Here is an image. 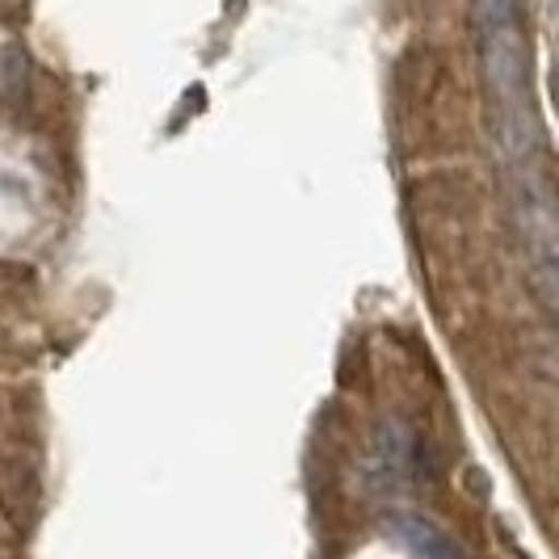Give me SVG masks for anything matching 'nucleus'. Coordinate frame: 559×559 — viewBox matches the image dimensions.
<instances>
[{"mask_svg":"<svg viewBox=\"0 0 559 559\" xmlns=\"http://www.w3.org/2000/svg\"><path fill=\"white\" fill-rule=\"evenodd\" d=\"M476 38H479V63L484 81L492 97V118H497V140L501 147L522 165L531 160V88H526V47L513 4H479L476 9Z\"/></svg>","mask_w":559,"mask_h":559,"instance_id":"f257e3e1","label":"nucleus"},{"mask_svg":"<svg viewBox=\"0 0 559 559\" xmlns=\"http://www.w3.org/2000/svg\"><path fill=\"white\" fill-rule=\"evenodd\" d=\"M392 534L395 543H404L417 559H467L447 534L438 531V526H429V522H420V518H395Z\"/></svg>","mask_w":559,"mask_h":559,"instance_id":"f03ea898","label":"nucleus"}]
</instances>
